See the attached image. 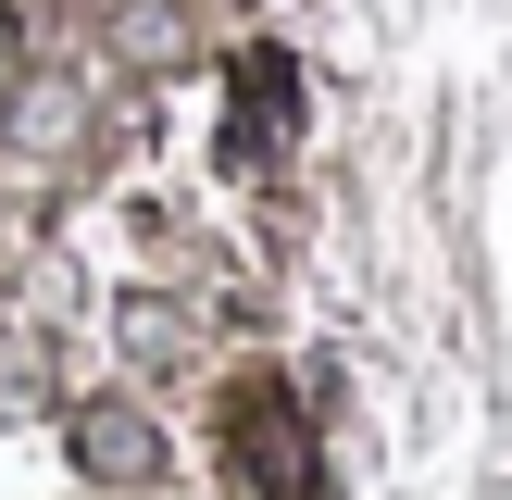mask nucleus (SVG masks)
<instances>
[{
	"mask_svg": "<svg viewBox=\"0 0 512 500\" xmlns=\"http://www.w3.org/2000/svg\"><path fill=\"white\" fill-rule=\"evenodd\" d=\"M75 475H100V488H150V475H163V438H150V413H125V400H88V413H75Z\"/></svg>",
	"mask_w": 512,
	"mask_h": 500,
	"instance_id": "obj_1",
	"label": "nucleus"
},
{
	"mask_svg": "<svg viewBox=\"0 0 512 500\" xmlns=\"http://www.w3.org/2000/svg\"><path fill=\"white\" fill-rule=\"evenodd\" d=\"M13 138H38V150H63V138H75V100H63V88H38V100H13Z\"/></svg>",
	"mask_w": 512,
	"mask_h": 500,
	"instance_id": "obj_2",
	"label": "nucleus"
}]
</instances>
